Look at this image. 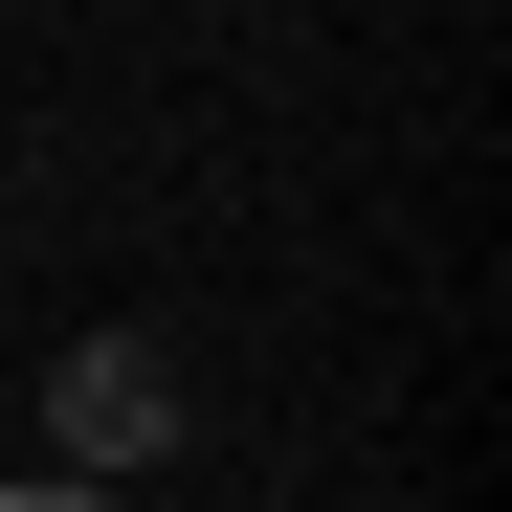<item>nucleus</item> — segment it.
Wrapping results in <instances>:
<instances>
[{
    "label": "nucleus",
    "instance_id": "f03ea898",
    "mask_svg": "<svg viewBox=\"0 0 512 512\" xmlns=\"http://www.w3.org/2000/svg\"><path fill=\"white\" fill-rule=\"evenodd\" d=\"M0 512H112V490H0Z\"/></svg>",
    "mask_w": 512,
    "mask_h": 512
},
{
    "label": "nucleus",
    "instance_id": "f257e3e1",
    "mask_svg": "<svg viewBox=\"0 0 512 512\" xmlns=\"http://www.w3.org/2000/svg\"><path fill=\"white\" fill-rule=\"evenodd\" d=\"M67 490H112V468H156L179 446V357H156V334H67Z\"/></svg>",
    "mask_w": 512,
    "mask_h": 512
}]
</instances>
